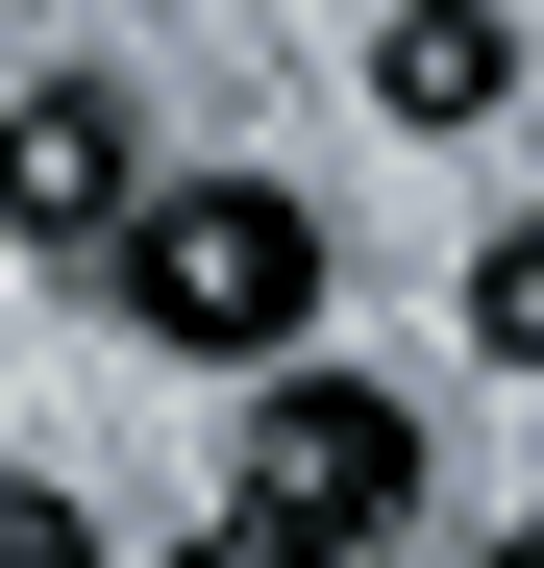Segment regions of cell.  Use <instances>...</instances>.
Returning <instances> with one entry per match:
<instances>
[{
    "instance_id": "obj_7",
    "label": "cell",
    "mask_w": 544,
    "mask_h": 568,
    "mask_svg": "<svg viewBox=\"0 0 544 568\" xmlns=\"http://www.w3.org/2000/svg\"><path fill=\"white\" fill-rule=\"evenodd\" d=\"M173 568H346V544H298V519H272V495H223V519L173 544Z\"/></svg>"
},
{
    "instance_id": "obj_5",
    "label": "cell",
    "mask_w": 544,
    "mask_h": 568,
    "mask_svg": "<svg viewBox=\"0 0 544 568\" xmlns=\"http://www.w3.org/2000/svg\"><path fill=\"white\" fill-rule=\"evenodd\" d=\"M471 346H495V371H544V223H495V247H471Z\"/></svg>"
},
{
    "instance_id": "obj_4",
    "label": "cell",
    "mask_w": 544,
    "mask_h": 568,
    "mask_svg": "<svg viewBox=\"0 0 544 568\" xmlns=\"http://www.w3.org/2000/svg\"><path fill=\"white\" fill-rule=\"evenodd\" d=\"M372 100L396 124H495L520 100V26H495V0H396V26H372Z\"/></svg>"
},
{
    "instance_id": "obj_3",
    "label": "cell",
    "mask_w": 544,
    "mask_h": 568,
    "mask_svg": "<svg viewBox=\"0 0 544 568\" xmlns=\"http://www.w3.org/2000/svg\"><path fill=\"white\" fill-rule=\"evenodd\" d=\"M0 223H26V247H124V223H149V149H124V100H100V74L0 100Z\"/></svg>"
},
{
    "instance_id": "obj_2",
    "label": "cell",
    "mask_w": 544,
    "mask_h": 568,
    "mask_svg": "<svg viewBox=\"0 0 544 568\" xmlns=\"http://www.w3.org/2000/svg\"><path fill=\"white\" fill-rule=\"evenodd\" d=\"M248 495L298 544H396L421 519V420L372 396V371H272V396H248Z\"/></svg>"
},
{
    "instance_id": "obj_6",
    "label": "cell",
    "mask_w": 544,
    "mask_h": 568,
    "mask_svg": "<svg viewBox=\"0 0 544 568\" xmlns=\"http://www.w3.org/2000/svg\"><path fill=\"white\" fill-rule=\"evenodd\" d=\"M0 568H100V519H74L50 469H0Z\"/></svg>"
},
{
    "instance_id": "obj_1",
    "label": "cell",
    "mask_w": 544,
    "mask_h": 568,
    "mask_svg": "<svg viewBox=\"0 0 544 568\" xmlns=\"http://www.w3.org/2000/svg\"><path fill=\"white\" fill-rule=\"evenodd\" d=\"M100 272H124V322H149V346H199V371H298V322H322V199L199 173V199H149Z\"/></svg>"
},
{
    "instance_id": "obj_8",
    "label": "cell",
    "mask_w": 544,
    "mask_h": 568,
    "mask_svg": "<svg viewBox=\"0 0 544 568\" xmlns=\"http://www.w3.org/2000/svg\"><path fill=\"white\" fill-rule=\"evenodd\" d=\"M495 568H544V519H520V544H495Z\"/></svg>"
}]
</instances>
